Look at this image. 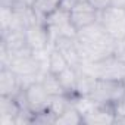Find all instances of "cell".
Here are the masks:
<instances>
[{
	"label": "cell",
	"mask_w": 125,
	"mask_h": 125,
	"mask_svg": "<svg viewBox=\"0 0 125 125\" xmlns=\"http://www.w3.org/2000/svg\"><path fill=\"white\" fill-rule=\"evenodd\" d=\"M80 71L97 78V80H113L124 81L125 78V60L118 54L107 56L97 62H84Z\"/></svg>",
	"instance_id": "1"
},
{
	"label": "cell",
	"mask_w": 125,
	"mask_h": 125,
	"mask_svg": "<svg viewBox=\"0 0 125 125\" xmlns=\"http://www.w3.org/2000/svg\"><path fill=\"white\" fill-rule=\"evenodd\" d=\"M124 96H125V88L122 81H113V80H97L94 90L90 94V97L94 102L110 106H115Z\"/></svg>",
	"instance_id": "2"
},
{
	"label": "cell",
	"mask_w": 125,
	"mask_h": 125,
	"mask_svg": "<svg viewBox=\"0 0 125 125\" xmlns=\"http://www.w3.org/2000/svg\"><path fill=\"white\" fill-rule=\"evenodd\" d=\"M44 24L49 30L52 44L59 37H77V28L71 21V13L66 10L57 9L50 16H47Z\"/></svg>",
	"instance_id": "3"
},
{
	"label": "cell",
	"mask_w": 125,
	"mask_h": 125,
	"mask_svg": "<svg viewBox=\"0 0 125 125\" xmlns=\"http://www.w3.org/2000/svg\"><path fill=\"white\" fill-rule=\"evenodd\" d=\"M99 22L103 25L106 32L116 41L125 38V9L109 6L107 9L100 12Z\"/></svg>",
	"instance_id": "4"
},
{
	"label": "cell",
	"mask_w": 125,
	"mask_h": 125,
	"mask_svg": "<svg viewBox=\"0 0 125 125\" xmlns=\"http://www.w3.org/2000/svg\"><path fill=\"white\" fill-rule=\"evenodd\" d=\"M0 44L6 47L12 59L32 54V50L27 43L25 31L22 30H10L5 34H0Z\"/></svg>",
	"instance_id": "5"
},
{
	"label": "cell",
	"mask_w": 125,
	"mask_h": 125,
	"mask_svg": "<svg viewBox=\"0 0 125 125\" xmlns=\"http://www.w3.org/2000/svg\"><path fill=\"white\" fill-rule=\"evenodd\" d=\"M52 46L63 54V57L68 60L69 66H72L75 69L81 68L83 57H81V52H80L77 37H59L53 41Z\"/></svg>",
	"instance_id": "6"
},
{
	"label": "cell",
	"mask_w": 125,
	"mask_h": 125,
	"mask_svg": "<svg viewBox=\"0 0 125 125\" xmlns=\"http://www.w3.org/2000/svg\"><path fill=\"white\" fill-rule=\"evenodd\" d=\"M24 91H25V99H27V103H28V109L31 112L37 113V112L49 109L50 94L46 91L41 81H34L27 88H24Z\"/></svg>",
	"instance_id": "7"
},
{
	"label": "cell",
	"mask_w": 125,
	"mask_h": 125,
	"mask_svg": "<svg viewBox=\"0 0 125 125\" xmlns=\"http://www.w3.org/2000/svg\"><path fill=\"white\" fill-rule=\"evenodd\" d=\"M69 13H71V21H72L74 27L77 28V31L97 22L99 15H100V12L90 5L88 0H81Z\"/></svg>",
	"instance_id": "8"
},
{
	"label": "cell",
	"mask_w": 125,
	"mask_h": 125,
	"mask_svg": "<svg viewBox=\"0 0 125 125\" xmlns=\"http://www.w3.org/2000/svg\"><path fill=\"white\" fill-rule=\"evenodd\" d=\"M77 40L81 44H106V43L116 41L115 38H112L106 32V30L103 28V25L99 21L88 25V27L78 30L77 31Z\"/></svg>",
	"instance_id": "9"
},
{
	"label": "cell",
	"mask_w": 125,
	"mask_h": 125,
	"mask_svg": "<svg viewBox=\"0 0 125 125\" xmlns=\"http://www.w3.org/2000/svg\"><path fill=\"white\" fill-rule=\"evenodd\" d=\"M25 37H27V43L32 52L43 50V49H47L52 46L50 34H49V30L44 22H37V24L28 27L25 30Z\"/></svg>",
	"instance_id": "10"
},
{
	"label": "cell",
	"mask_w": 125,
	"mask_h": 125,
	"mask_svg": "<svg viewBox=\"0 0 125 125\" xmlns=\"http://www.w3.org/2000/svg\"><path fill=\"white\" fill-rule=\"evenodd\" d=\"M115 119H116L115 106L99 103L90 113L83 116V124H85V125H110V124H115Z\"/></svg>",
	"instance_id": "11"
},
{
	"label": "cell",
	"mask_w": 125,
	"mask_h": 125,
	"mask_svg": "<svg viewBox=\"0 0 125 125\" xmlns=\"http://www.w3.org/2000/svg\"><path fill=\"white\" fill-rule=\"evenodd\" d=\"M22 90L18 75L10 68H0V96L16 97Z\"/></svg>",
	"instance_id": "12"
},
{
	"label": "cell",
	"mask_w": 125,
	"mask_h": 125,
	"mask_svg": "<svg viewBox=\"0 0 125 125\" xmlns=\"http://www.w3.org/2000/svg\"><path fill=\"white\" fill-rule=\"evenodd\" d=\"M21 106L12 96H0V125H16Z\"/></svg>",
	"instance_id": "13"
},
{
	"label": "cell",
	"mask_w": 125,
	"mask_h": 125,
	"mask_svg": "<svg viewBox=\"0 0 125 125\" xmlns=\"http://www.w3.org/2000/svg\"><path fill=\"white\" fill-rule=\"evenodd\" d=\"M60 2L62 0H35L31 8L34 9L38 21L44 22L47 16H50L53 12H56L60 8Z\"/></svg>",
	"instance_id": "14"
},
{
	"label": "cell",
	"mask_w": 125,
	"mask_h": 125,
	"mask_svg": "<svg viewBox=\"0 0 125 125\" xmlns=\"http://www.w3.org/2000/svg\"><path fill=\"white\" fill-rule=\"evenodd\" d=\"M62 87H63L65 93L69 94V96H75L77 93V83H78V69L72 68V66H68L65 71H62L59 75H57Z\"/></svg>",
	"instance_id": "15"
},
{
	"label": "cell",
	"mask_w": 125,
	"mask_h": 125,
	"mask_svg": "<svg viewBox=\"0 0 125 125\" xmlns=\"http://www.w3.org/2000/svg\"><path fill=\"white\" fill-rule=\"evenodd\" d=\"M68 66H69V63H68V60L63 57V54L52 46L50 56H49V72H52L54 75H59L62 71H65Z\"/></svg>",
	"instance_id": "16"
},
{
	"label": "cell",
	"mask_w": 125,
	"mask_h": 125,
	"mask_svg": "<svg viewBox=\"0 0 125 125\" xmlns=\"http://www.w3.org/2000/svg\"><path fill=\"white\" fill-rule=\"evenodd\" d=\"M40 81H41L43 87L46 88V91H47L50 96L66 94L65 90H63V87H62V84H60V81H59V78H57V75H54V74H52V72H49V71L41 77Z\"/></svg>",
	"instance_id": "17"
},
{
	"label": "cell",
	"mask_w": 125,
	"mask_h": 125,
	"mask_svg": "<svg viewBox=\"0 0 125 125\" xmlns=\"http://www.w3.org/2000/svg\"><path fill=\"white\" fill-rule=\"evenodd\" d=\"M96 81L97 78L83 72L78 69V83H77V93L75 96H90L91 91L94 90V85H96Z\"/></svg>",
	"instance_id": "18"
},
{
	"label": "cell",
	"mask_w": 125,
	"mask_h": 125,
	"mask_svg": "<svg viewBox=\"0 0 125 125\" xmlns=\"http://www.w3.org/2000/svg\"><path fill=\"white\" fill-rule=\"evenodd\" d=\"M72 106V96L69 94H59V96H50V104L49 109L59 116L60 113H63L68 107Z\"/></svg>",
	"instance_id": "19"
},
{
	"label": "cell",
	"mask_w": 125,
	"mask_h": 125,
	"mask_svg": "<svg viewBox=\"0 0 125 125\" xmlns=\"http://www.w3.org/2000/svg\"><path fill=\"white\" fill-rule=\"evenodd\" d=\"M78 124H83V115L74 107V104L56 118V125H78Z\"/></svg>",
	"instance_id": "20"
},
{
	"label": "cell",
	"mask_w": 125,
	"mask_h": 125,
	"mask_svg": "<svg viewBox=\"0 0 125 125\" xmlns=\"http://www.w3.org/2000/svg\"><path fill=\"white\" fill-rule=\"evenodd\" d=\"M13 21V8L2 6L0 8V34H5L12 28Z\"/></svg>",
	"instance_id": "21"
},
{
	"label": "cell",
	"mask_w": 125,
	"mask_h": 125,
	"mask_svg": "<svg viewBox=\"0 0 125 125\" xmlns=\"http://www.w3.org/2000/svg\"><path fill=\"white\" fill-rule=\"evenodd\" d=\"M56 118L57 116L50 109H46V110H41V112L34 113L32 124H38V125H52V124H54L56 125Z\"/></svg>",
	"instance_id": "22"
},
{
	"label": "cell",
	"mask_w": 125,
	"mask_h": 125,
	"mask_svg": "<svg viewBox=\"0 0 125 125\" xmlns=\"http://www.w3.org/2000/svg\"><path fill=\"white\" fill-rule=\"evenodd\" d=\"M88 2H90V5H91L93 8H96L99 12H102V10L107 9L109 6H112V5H110V0H88Z\"/></svg>",
	"instance_id": "23"
},
{
	"label": "cell",
	"mask_w": 125,
	"mask_h": 125,
	"mask_svg": "<svg viewBox=\"0 0 125 125\" xmlns=\"http://www.w3.org/2000/svg\"><path fill=\"white\" fill-rule=\"evenodd\" d=\"M81 2V0H62L60 2V8L59 9H62V10H66V12H71L78 3Z\"/></svg>",
	"instance_id": "24"
},
{
	"label": "cell",
	"mask_w": 125,
	"mask_h": 125,
	"mask_svg": "<svg viewBox=\"0 0 125 125\" xmlns=\"http://www.w3.org/2000/svg\"><path fill=\"white\" fill-rule=\"evenodd\" d=\"M115 113L116 116H125V96L115 104Z\"/></svg>",
	"instance_id": "25"
},
{
	"label": "cell",
	"mask_w": 125,
	"mask_h": 125,
	"mask_svg": "<svg viewBox=\"0 0 125 125\" xmlns=\"http://www.w3.org/2000/svg\"><path fill=\"white\" fill-rule=\"evenodd\" d=\"M110 5L115 8H122L125 9V0H110Z\"/></svg>",
	"instance_id": "26"
},
{
	"label": "cell",
	"mask_w": 125,
	"mask_h": 125,
	"mask_svg": "<svg viewBox=\"0 0 125 125\" xmlns=\"http://www.w3.org/2000/svg\"><path fill=\"white\" fill-rule=\"evenodd\" d=\"M122 84H124V88H125V78H124V81H122Z\"/></svg>",
	"instance_id": "27"
}]
</instances>
